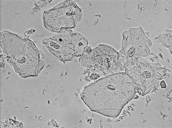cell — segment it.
<instances>
[{
	"instance_id": "1",
	"label": "cell",
	"mask_w": 172,
	"mask_h": 128,
	"mask_svg": "<svg viewBox=\"0 0 172 128\" xmlns=\"http://www.w3.org/2000/svg\"><path fill=\"white\" fill-rule=\"evenodd\" d=\"M136 93L131 78L122 72L102 77L85 86L80 96L92 111L115 119Z\"/></svg>"
},
{
	"instance_id": "2",
	"label": "cell",
	"mask_w": 172,
	"mask_h": 128,
	"mask_svg": "<svg viewBox=\"0 0 172 128\" xmlns=\"http://www.w3.org/2000/svg\"><path fill=\"white\" fill-rule=\"evenodd\" d=\"M125 72L132 79L138 94L144 96L157 91L160 82L168 76L170 71L159 63H151L141 57Z\"/></svg>"
},
{
	"instance_id": "3",
	"label": "cell",
	"mask_w": 172,
	"mask_h": 128,
	"mask_svg": "<svg viewBox=\"0 0 172 128\" xmlns=\"http://www.w3.org/2000/svg\"><path fill=\"white\" fill-rule=\"evenodd\" d=\"M43 43L48 54L66 62L81 57L88 42L82 34L71 29L58 33Z\"/></svg>"
},
{
	"instance_id": "4",
	"label": "cell",
	"mask_w": 172,
	"mask_h": 128,
	"mask_svg": "<svg viewBox=\"0 0 172 128\" xmlns=\"http://www.w3.org/2000/svg\"><path fill=\"white\" fill-rule=\"evenodd\" d=\"M82 66L96 78L123 72L119 61V53L113 48L100 44L80 58Z\"/></svg>"
},
{
	"instance_id": "5",
	"label": "cell",
	"mask_w": 172,
	"mask_h": 128,
	"mask_svg": "<svg viewBox=\"0 0 172 128\" xmlns=\"http://www.w3.org/2000/svg\"><path fill=\"white\" fill-rule=\"evenodd\" d=\"M152 43L142 28H132L123 32L119 61L123 71L135 64L139 58L150 54Z\"/></svg>"
},
{
	"instance_id": "6",
	"label": "cell",
	"mask_w": 172,
	"mask_h": 128,
	"mask_svg": "<svg viewBox=\"0 0 172 128\" xmlns=\"http://www.w3.org/2000/svg\"><path fill=\"white\" fill-rule=\"evenodd\" d=\"M1 37L2 50L10 59L28 65L39 59V52L31 42L8 32H2Z\"/></svg>"
},
{
	"instance_id": "7",
	"label": "cell",
	"mask_w": 172,
	"mask_h": 128,
	"mask_svg": "<svg viewBox=\"0 0 172 128\" xmlns=\"http://www.w3.org/2000/svg\"><path fill=\"white\" fill-rule=\"evenodd\" d=\"M51 10L55 25L51 30L58 33L75 27L82 16V10L72 0L65 1Z\"/></svg>"
},
{
	"instance_id": "8",
	"label": "cell",
	"mask_w": 172,
	"mask_h": 128,
	"mask_svg": "<svg viewBox=\"0 0 172 128\" xmlns=\"http://www.w3.org/2000/svg\"><path fill=\"white\" fill-rule=\"evenodd\" d=\"M172 31L171 30L167 31L157 37L158 43L168 48L171 54L172 50Z\"/></svg>"
},
{
	"instance_id": "9",
	"label": "cell",
	"mask_w": 172,
	"mask_h": 128,
	"mask_svg": "<svg viewBox=\"0 0 172 128\" xmlns=\"http://www.w3.org/2000/svg\"><path fill=\"white\" fill-rule=\"evenodd\" d=\"M159 86L162 88H165L166 87V85L164 80L161 81L160 82Z\"/></svg>"
}]
</instances>
